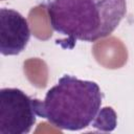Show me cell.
<instances>
[{"mask_svg":"<svg viewBox=\"0 0 134 134\" xmlns=\"http://www.w3.org/2000/svg\"><path fill=\"white\" fill-rule=\"evenodd\" d=\"M47 10L54 30L68 41L93 42L112 34L127 12L126 0H51Z\"/></svg>","mask_w":134,"mask_h":134,"instance_id":"obj_1","label":"cell"},{"mask_svg":"<svg viewBox=\"0 0 134 134\" xmlns=\"http://www.w3.org/2000/svg\"><path fill=\"white\" fill-rule=\"evenodd\" d=\"M100 104L102 92L96 83L66 74L48 90L43 102L36 98V110L54 127L77 131L92 124Z\"/></svg>","mask_w":134,"mask_h":134,"instance_id":"obj_2","label":"cell"},{"mask_svg":"<svg viewBox=\"0 0 134 134\" xmlns=\"http://www.w3.org/2000/svg\"><path fill=\"white\" fill-rule=\"evenodd\" d=\"M36 98L17 88L0 90V134H25L37 116Z\"/></svg>","mask_w":134,"mask_h":134,"instance_id":"obj_3","label":"cell"},{"mask_svg":"<svg viewBox=\"0 0 134 134\" xmlns=\"http://www.w3.org/2000/svg\"><path fill=\"white\" fill-rule=\"evenodd\" d=\"M30 31L25 18L9 8L0 9V51L3 55L20 53L29 41Z\"/></svg>","mask_w":134,"mask_h":134,"instance_id":"obj_4","label":"cell"},{"mask_svg":"<svg viewBox=\"0 0 134 134\" xmlns=\"http://www.w3.org/2000/svg\"><path fill=\"white\" fill-rule=\"evenodd\" d=\"M92 54L96 62L108 69H118L128 61V50L124 42L116 37L100 39L92 46Z\"/></svg>","mask_w":134,"mask_h":134,"instance_id":"obj_5","label":"cell"},{"mask_svg":"<svg viewBox=\"0 0 134 134\" xmlns=\"http://www.w3.org/2000/svg\"><path fill=\"white\" fill-rule=\"evenodd\" d=\"M47 13L46 4H39L32 7L28 13V23L31 34L35 38L42 41H46L52 36L53 27Z\"/></svg>","mask_w":134,"mask_h":134,"instance_id":"obj_6","label":"cell"},{"mask_svg":"<svg viewBox=\"0 0 134 134\" xmlns=\"http://www.w3.org/2000/svg\"><path fill=\"white\" fill-rule=\"evenodd\" d=\"M23 71L28 82L36 88L43 89L48 83L47 64L39 58H29L23 63Z\"/></svg>","mask_w":134,"mask_h":134,"instance_id":"obj_7","label":"cell"},{"mask_svg":"<svg viewBox=\"0 0 134 134\" xmlns=\"http://www.w3.org/2000/svg\"><path fill=\"white\" fill-rule=\"evenodd\" d=\"M117 115L111 107H105L100 109L92 121V126L100 131L110 132L116 127Z\"/></svg>","mask_w":134,"mask_h":134,"instance_id":"obj_8","label":"cell"}]
</instances>
